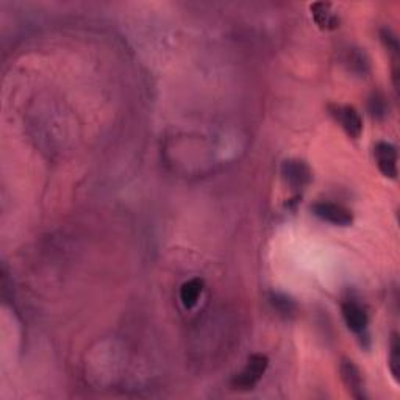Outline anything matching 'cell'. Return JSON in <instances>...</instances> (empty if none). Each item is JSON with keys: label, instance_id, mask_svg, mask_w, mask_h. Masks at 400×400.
Segmentation results:
<instances>
[{"label": "cell", "instance_id": "cell-12", "mask_svg": "<svg viewBox=\"0 0 400 400\" xmlns=\"http://www.w3.org/2000/svg\"><path fill=\"white\" fill-rule=\"evenodd\" d=\"M271 304L274 308L280 313V315L291 316L295 311V304L293 299H289L285 294H272L271 295Z\"/></svg>", "mask_w": 400, "mask_h": 400}, {"label": "cell", "instance_id": "cell-1", "mask_svg": "<svg viewBox=\"0 0 400 400\" xmlns=\"http://www.w3.org/2000/svg\"><path fill=\"white\" fill-rule=\"evenodd\" d=\"M268 366H269L268 357L263 355V353H253V355L249 358L246 368L231 379V386H233V390L240 391L253 390L255 385L262 380V377L266 372Z\"/></svg>", "mask_w": 400, "mask_h": 400}, {"label": "cell", "instance_id": "cell-2", "mask_svg": "<svg viewBox=\"0 0 400 400\" xmlns=\"http://www.w3.org/2000/svg\"><path fill=\"white\" fill-rule=\"evenodd\" d=\"M328 112L333 116L343 130L350 138H359L363 131V119L355 108L350 105H341V103H332L328 105Z\"/></svg>", "mask_w": 400, "mask_h": 400}, {"label": "cell", "instance_id": "cell-7", "mask_svg": "<svg viewBox=\"0 0 400 400\" xmlns=\"http://www.w3.org/2000/svg\"><path fill=\"white\" fill-rule=\"evenodd\" d=\"M341 311H343V317L353 333H363L364 330L368 328L369 317L368 313L364 311V308L359 304L353 302V300H347L341 306Z\"/></svg>", "mask_w": 400, "mask_h": 400}, {"label": "cell", "instance_id": "cell-6", "mask_svg": "<svg viewBox=\"0 0 400 400\" xmlns=\"http://www.w3.org/2000/svg\"><path fill=\"white\" fill-rule=\"evenodd\" d=\"M374 155L380 172L388 178L397 177V150L390 143H379L374 147Z\"/></svg>", "mask_w": 400, "mask_h": 400}, {"label": "cell", "instance_id": "cell-5", "mask_svg": "<svg viewBox=\"0 0 400 400\" xmlns=\"http://www.w3.org/2000/svg\"><path fill=\"white\" fill-rule=\"evenodd\" d=\"M339 372H341V379H343L344 385L347 388V391L350 392V396L353 399H358V400L366 399L361 370L357 368L355 363L350 361V359H343L339 364Z\"/></svg>", "mask_w": 400, "mask_h": 400}, {"label": "cell", "instance_id": "cell-10", "mask_svg": "<svg viewBox=\"0 0 400 400\" xmlns=\"http://www.w3.org/2000/svg\"><path fill=\"white\" fill-rule=\"evenodd\" d=\"M346 56V65L349 66L350 71L357 72L359 75H364L369 71V60L366 54L361 49H349Z\"/></svg>", "mask_w": 400, "mask_h": 400}, {"label": "cell", "instance_id": "cell-11", "mask_svg": "<svg viewBox=\"0 0 400 400\" xmlns=\"http://www.w3.org/2000/svg\"><path fill=\"white\" fill-rule=\"evenodd\" d=\"M369 113L375 119H383L388 113V105H386V98L381 92H374L372 96L369 97L368 102Z\"/></svg>", "mask_w": 400, "mask_h": 400}, {"label": "cell", "instance_id": "cell-9", "mask_svg": "<svg viewBox=\"0 0 400 400\" xmlns=\"http://www.w3.org/2000/svg\"><path fill=\"white\" fill-rule=\"evenodd\" d=\"M330 8H332V5L324 2L311 5L313 17H315L316 24L321 28H326V30H333V28H336L339 24L338 16H336Z\"/></svg>", "mask_w": 400, "mask_h": 400}, {"label": "cell", "instance_id": "cell-4", "mask_svg": "<svg viewBox=\"0 0 400 400\" xmlns=\"http://www.w3.org/2000/svg\"><path fill=\"white\" fill-rule=\"evenodd\" d=\"M313 213L322 221L339 225V227H347L353 222L352 213L347 208L332 204V202H317V204L313 205Z\"/></svg>", "mask_w": 400, "mask_h": 400}, {"label": "cell", "instance_id": "cell-13", "mask_svg": "<svg viewBox=\"0 0 400 400\" xmlns=\"http://www.w3.org/2000/svg\"><path fill=\"white\" fill-rule=\"evenodd\" d=\"M399 364H400V346H399V338L397 335H392L391 339V357H390V369L391 374L396 381L399 380Z\"/></svg>", "mask_w": 400, "mask_h": 400}, {"label": "cell", "instance_id": "cell-14", "mask_svg": "<svg viewBox=\"0 0 400 400\" xmlns=\"http://www.w3.org/2000/svg\"><path fill=\"white\" fill-rule=\"evenodd\" d=\"M380 38L381 41H383L385 48L391 52V54L397 55L399 52V41H397V36L394 34L390 28H383V30L380 32Z\"/></svg>", "mask_w": 400, "mask_h": 400}, {"label": "cell", "instance_id": "cell-3", "mask_svg": "<svg viewBox=\"0 0 400 400\" xmlns=\"http://www.w3.org/2000/svg\"><path fill=\"white\" fill-rule=\"evenodd\" d=\"M282 176L291 189L306 188L313 178L308 165L300 160H286L282 165Z\"/></svg>", "mask_w": 400, "mask_h": 400}, {"label": "cell", "instance_id": "cell-8", "mask_svg": "<svg viewBox=\"0 0 400 400\" xmlns=\"http://www.w3.org/2000/svg\"><path fill=\"white\" fill-rule=\"evenodd\" d=\"M202 291H204V280L202 278H191V280L185 282L180 288V300H182L185 308H193L199 302Z\"/></svg>", "mask_w": 400, "mask_h": 400}]
</instances>
